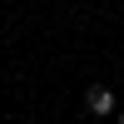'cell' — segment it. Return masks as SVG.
I'll use <instances>...</instances> for the list:
<instances>
[{
    "label": "cell",
    "instance_id": "cell-1",
    "mask_svg": "<svg viewBox=\"0 0 124 124\" xmlns=\"http://www.w3.org/2000/svg\"><path fill=\"white\" fill-rule=\"evenodd\" d=\"M89 114H114V94L109 89H89Z\"/></svg>",
    "mask_w": 124,
    "mask_h": 124
}]
</instances>
